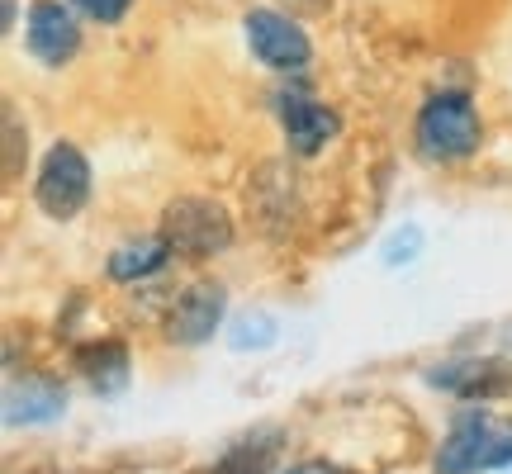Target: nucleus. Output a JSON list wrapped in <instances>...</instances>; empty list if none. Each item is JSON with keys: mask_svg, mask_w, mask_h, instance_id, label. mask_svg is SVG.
<instances>
[{"mask_svg": "<svg viewBox=\"0 0 512 474\" xmlns=\"http://www.w3.org/2000/svg\"><path fill=\"white\" fill-rule=\"evenodd\" d=\"M512 465V422L494 418V413H460L456 427L446 432L437 451L441 474H479V470H503Z\"/></svg>", "mask_w": 512, "mask_h": 474, "instance_id": "obj_1", "label": "nucleus"}, {"mask_svg": "<svg viewBox=\"0 0 512 474\" xmlns=\"http://www.w3.org/2000/svg\"><path fill=\"white\" fill-rule=\"evenodd\" d=\"M418 147L432 162H460L479 147V114L470 95L441 91L418 110Z\"/></svg>", "mask_w": 512, "mask_h": 474, "instance_id": "obj_2", "label": "nucleus"}, {"mask_svg": "<svg viewBox=\"0 0 512 474\" xmlns=\"http://www.w3.org/2000/svg\"><path fill=\"white\" fill-rule=\"evenodd\" d=\"M162 237L171 242L176 256H190V261H204V256L223 252L233 242V219L219 200H204V195H185V200H171L162 214Z\"/></svg>", "mask_w": 512, "mask_h": 474, "instance_id": "obj_3", "label": "nucleus"}, {"mask_svg": "<svg viewBox=\"0 0 512 474\" xmlns=\"http://www.w3.org/2000/svg\"><path fill=\"white\" fill-rule=\"evenodd\" d=\"M34 195H38V209L53 214V219L81 214V204L91 200V166H86V157L72 143H57L43 157V166H38Z\"/></svg>", "mask_w": 512, "mask_h": 474, "instance_id": "obj_4", "label": "nucleus"}, {"mask_svg": "<svg viewBox=\"0 0 512 474\" xmlns=\"http://www.w3.org/2000/svg\"><path fill=\"white\" fill-rule=\"evenodd\" d=\"M242 29H247V43H252L261 67H271L280 76L309 67V57H313L309 34L290 15H280V10H252V15L242 19Z\"/></svg>", "mask_w": 512, "mask_h": 474, "instance_id": "obj_5", "label": "nucleus"}, {"mask_svg": "<svg viewBox=\"0 0 512 474\" xmlns=\"http://www.w3.org/2000/svg\"><path fill=\"white\" fill-rule=\"evenodd\" d=\"M29 53L43 62V67H62V62H72L76 48H81V29H76V19L67 5H57V0H38L34 10H29Z\"/></svg>", "mask_w": 512, "mask_h": 474, "instance_id": "obj_6", "label": "nucleus"}, {"mask_svg": "<svg viewBox=\"0 0 512 474\" xmlns=\"http://www.w3.org/2000/svg\"><path fill=\"white\" fill-rule=\"evenodd\" d=\"M223 318V290L219 285H190V290L176 299V309L166 318V337L181 342V347H200L219 332Z\"/></svg>", "mask_w": 512, "mask_h": 474, "instance_id": "obj_7", "label": "nucleus"}, {"mask_svg": "<svg viewBox=\"0 0 512 474\" xmlns=\"http://www.w3.org/2000/svg\"><path fill=\"white\" fill-rule=\"evenodd\" d=\"M280 124H285V138L299 157H313V152H323L332 143V133H337V114L328 105H318L309 95H290L285 105H280Z\"/></svg>", "mask_w": 512, "mask_h": 474, "instance_id": "obj_8", "label": "nucleus"}, {"mask_svg": "<svg viewBox=\"0 0 512 474\" xmlns=\"http://www.w3.org/2000/svg\"><path fill=\"white\" fill-rule=\"evenodd\" d=\"M432 384L451 389V394H460V399H489V394H503V389H512V370H503L498 361L437 365Z\"/></svg>", "mask_w": 512, "mask_h": 474, "instance_id": "obj_9", "label": "nucleus"}, {"mask_svg": "<svg viewBox=\"0 0 512 474\" xmlns=\"http://www.w3.org/2000/svg\"><path fill=\"white\" fill-rule=\"evenodd\" d=\"M62 403H67V394L57 389V384H43V380H24V384H10L5 389V422L10 427H34V422H53L57 413H62Z\"/></svg>", "mask_w": 512, "mask_h": 474, "instance_id": "obj_10", "label": "nucleus"}, {"mask_svg": "<svg viewBox=\"0 0 512 474\" xmlns=\"http://www.w3.org/2000/svg\"><path fill=\"white\" fill-rule=\"evenodd\" d=\"M171 242H166L162 233L157 237H143V242H128V247H119V252L110 256V275L114 280H147V275H157L171 261Z\"/></svg>", "mask_w": 512, "mask_h": 474, "instance_id": "obj_11", "label": "nucleus"}, {"mask_svg": "<svg viewBox=\"0 0 512 474\" xmlns=\"http://www.w3.org/2000/svg\"><path fill=\"white\" fill-rule=\"evenodd\" d=\"M81 370H86V380L100 389V394H114V389H124L128 384V351L119 342H105V347H91L76 356Z\"/></svg>", "mask_w": 512, "mask_h": 474, "instance_id": "obj_12", "label": "nucleus"}, {"mask_svg": "<svg viewBox=\"0 0 512 474\" xmlns=\"http://www.w3.org/2000/svg\"><path fill=\"white\" fill-rule=\"evenodd\" d=\"M275 441H280L275 432H261V437H252V441H238V446L219 460V470H209V474H261V470H271Z\"/></svg>", "mask_w": 512, "mask_h": 474, "instance_id": "obj_13", "label": "nucleus"}, {"mask_svg": "<svg viewBox=\"0 0 512 474\" xmlns=\"http://www.w3.org/2000/svg\"><path fill=\"white\" fill-rule=\"evenodd\" d=\"M266 342H275V323L266 318V313H247V318H238L233 323V347L247 351V347H266Z\"/></svg>", "mask_w": 512, "mask_h": 474, "instance_id": "obj_14", "label": "nucleus"}, {"mask_svg": "<svg viewBox=\"0 0 512 474\" xmlns=\"http://www.w3.org/2000/svg\"><path fill=\"white\" fill-rule=\"evenodd\" d=\"M72 5L86 19H95V24H119V19L128 15V5H133V0H72Z\"/></svg>", "mask_w": 512, "mask_h": 474, "instance_id": "obj_15", "label": "nucleus"}, {"mask_svg": "<svg viewBox=\"0 0 512 474\" xmlns=\"http://www.w3.org/2000/svg\"><path fill=\"white\" fill-rule=\"evenodd\" d=\"M5 176H19V114L5 105Z\"/></svg>", "mask_w": 512, "mask_h": 474, "instance_id": "obj_16", "label": "nucleus"}, {"mask_svg": "<svg viewBox=\"0 0 512 474\" xmlns=\"http://www.w3.org/2000/svg\"><path fill=\"white\" fill-rule=\"evenodd\" d=\"M413 247H418V228H408V237H394V242H389V247H384V261H389V266H399V261H413Z\"/></svg>", "mask_w": 512, "mask_h": 474, "instance_id": "obj_17", "label": "nucleus"}, {"mask_svg": "<svg viewBox=\"0 0 512 474\" xmlns=\"http://www.w3.org/2000/svg\"><path fill=\"white\" fill-rule=\"evenodd\" d=\"M285 474H342V470H332V465H323V460H304V465H290Z\"/></svg>", "mask_w": 512, "mask_h": 474, "instance_id": "obj_18", "label": "nucleus"}, {"mask_svg": "<svg viewBox=\"0 0 512 474\" xmlns=\"http://www.w3.org/2000/svg\"><path fill=\"white\" fill-rule=\"evenodd\" d=\"M508 470H512V465H508Z\"/></svg>", "mask_w": 512, "mask_h": 474, "instance_id": "obj_19", "label": "nucleus"}]
</instances>
